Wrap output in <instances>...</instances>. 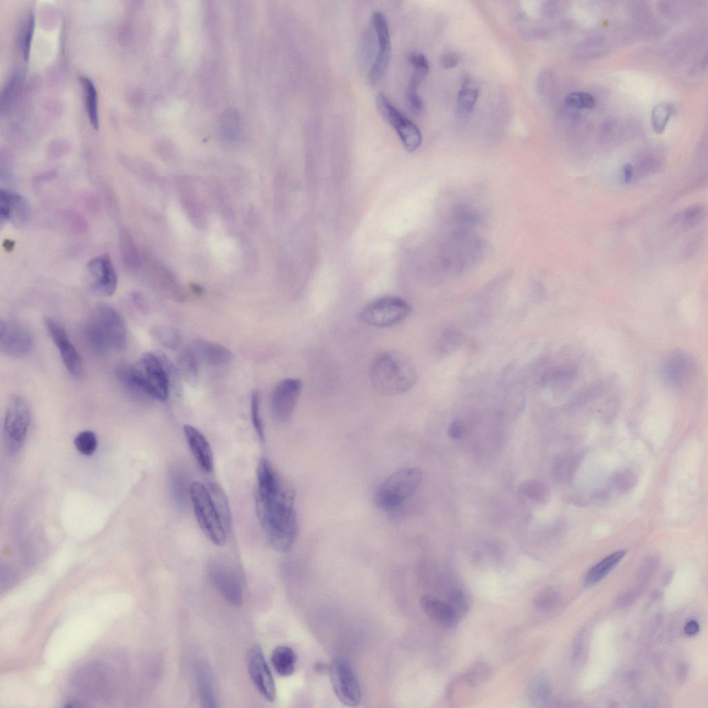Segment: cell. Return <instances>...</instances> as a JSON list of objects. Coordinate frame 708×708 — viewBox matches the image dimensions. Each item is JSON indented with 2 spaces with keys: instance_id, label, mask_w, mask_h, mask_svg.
Wrapping results in <instances>:
<instances>
[{
  "instance_id": "cell-43",
  "label": "cell",
  "mask_w": 708,
  "mask_h": 708,
  "mask_svg": "<svg viewBox=\"0 0 708 708\" xmlns=\"http://www.w3.org/2000/svg\"><path fill=\"white\" fill-rule=\"evenodd\" d=\"M522 492L532 499L541 501L548 495L547 489L539 482L530 481L524 483L521 487Z\"/></svg>"
},
{
  "instance_id": "cell-14",
  "label": "cell",
  "mask_w": 708,
  "mask_h": 708,
  "mask_svg": "<svg viewBox=\"0 0 708 708\" xmlns=\"http://www.w3.org/2000/svg\"><path fill=\"white\" fill-rule=\"evenodd\" d=\"M33 337L23 324L13 320H1L0 323L1 351L12 357H21L32 348Z\"/></svg>"
},
{
  "instance_id": "cell-8",
  "label": "cell",
  "mask_w": 708,
  "mask_h": 708,
  "mask_svg": "<svg viewBox=\"0 0 708 708\" xmlns=\"http://www.w3.org/2000/svg\"><path fill=\"white\" fill-rule=\"evenodd\" d=\"M115 673L99 662L88 664L73 676V684L80 693L93 698L105 699L115 692Z\"/></svg>"
},
{
  "instance_id": "cell-27",
  "label": "cell",
  "mask_w": 708,
  "mask_h": 708,
  "mask_svg": "<svg viewBox=\"0 0 708 708\" xmlns=\"http://www.w3.org/2000/svg\"><path fill=\"white\" fill-rule=\"evenodd\" d=\"M479 88L473 79H465L457 97L456 112L457 116L464 118L472 111L478 97Z\"/></svg>"
},
{
  "instance_id": "cell-38",
  "label": "cell",
  "mask_w": 708,
  "mask_h": 708,
  "mask_svg": "<svg viewBox=\"0 0 708 708\" xmlns=\"http://www.w3.org/2000/svg\"><path fill=\"white\" fill-rule=\"evenodd\" d=\"M74 445L77 450L82 454L90 456L97 448L96 436L91 431H82L75 438Z\"/></svg>"
},
{
  "instance_id": "cell-24",
  "label": "cell",
  "mask_w": 708,
  "mask_h": 708,
  "mask_svg": "<svg viewBox=\"0 0 708 708\" xmlns=\"http://www.w3.org/2000/svg\"><path fill=\"white\" fill-rule=\"evenodd\" d=\"M189 477L187 472L183 467L175 465L169 472V485L174 500L176 503L185 507L189 497Z\"/></svg>"
},
{
  "instance_id": "cell-20",
  "label": "cell",
  "mask_w": 708,
  "mask_h": 708,
  "mask_svg": "<svg viewBox=\"0 0 708 708\" xmlns=\"http://www.w3.org/2000/svg\"><path fill=\"white\" fill-rule=\"evenodd\" d=\"M183 431L188 446L201 468L207 473L214 467L213 453L203 434L194 427L185 425Z\"/></svg>"
},
{
  "instance_id": "cell-4",
  "label": "cell",
  "mask_w": 708,
  "mask_h": 708,
  "mask_svg": "<svg viewBox=\"0 0 708 708\" xmlns=\"http://www.w3.org/2000/svg\"><path fill=\"white\" fill-rule=\"evenodd\" d=\"M88 346L97 353L121 351L127 344V330L120 314L112 306L100 304L84 328Z\"/></svg>"
},
{
  "instance_id": "cell-47",
  "label": "cell",
  "mask_w": 708,
  "mask_h": 708,
  "mask_svg": "<svg viewBox=\"0 0 708 708\" xmlns=\"http://www.w3.org/2000/svg\"><path fill=\"white\" fill-rule=\"evenodd\" d=\"M463 431V423L460 420H456L453 422L449 426L448 434L449 437L453 439H459L461 438Z\"/></svg>"
},
{
  "instance_id": "cell-44",
  "label": "cell",
  "mask_w": 708,
  "mask_h": 708,
  "mask_svg": "<svg viewBox=\"0 0 708 708\" xmlns=\"http://www.w3.org/2000/svg\"><path fill=\"white\" fill-rule=\"evenodd\" d=\"M462 339V333L454 328H446L442 331L441 346L442 348L449 349L456 346Z\"/></svg>"
},
{
  "instance_id": "cell-34",
  "label": "cell",
  "mask_w": 708,
  "mask_h": 708,
  "mask_svg": "<svg viewBox=\"0 0 708 708\" xmlns=\"http://www.w3.org/2000/svg\"><path fill=\"white\" fill-rule=\"evenodd\" d=\"M675 109L668 102L656 104L651 111V122L653 131L656 133L664 131L670 117L674 113Z\"/></svg>"
},
{
  "instance_id": "cell-46",
  "label": "cell",
  "mask_w": 708,
  "mask_h": 708,
  "mask_svg": "<svg viewBox=\"0 0 708 708\" xmlns=\"http://www.w3.org/2000/svg\"><path fill=\"white\" fill-rule=\"evenodd\" d=\"M459 56L454 52L446 53L442 58V64L445 68L456 67L459 62Z\"/></svg>"
},
{
  "instance_id": "cell-35",
  "label": "cell",
  "mask_w": 708,
  "mask_h": 708,
  "mask_svg": "<svg viewBox=\"0 0 708 708\" xmlns=\"http://www.w3.org/2000/svg\"><path fill=\"white\" fill-rule=\"evenodd\" d=\"M492 675V669L485 662H478L472 665L463 675L464 682L469 687H474L487 681Z\"/></svg>"
},
{
  "instance_id": "cell-9",
  "label": "cell",
  "mask_w": 708,
  "mask_h": 708,
  "mask_svg": "<svg viewBox=\"0 0 708 708\" xmlns=\"http://www.w3.org/2000/svg\"><path fill=\"white\" fill-rule=\"evenodd\" d=\"M411 308L405 300L394 296L377 298L366 304L360 317L366 324L375 327L393 326L405 319Z\"/></svg>"
},
{
  "instance_id": "cell-52",
  "label": "cell",
  "mask_w": 708,
  "mask_h": 708,
  "mask_svg": "<svg viewBox=\"0 0 708 708\" xmlns=\"http://www.w3.org/2000/svg\"><path fill=\"white\" fill-rule=\"evenodd\" d=\"M5 243H6V245H4V247H5V248L6 250H8V248H10V249H12V248L14 246V243L12 241H11L6 240V241H5Z\"/></svg>"
},
{
  "instance_id": "cell-53",
  "label": "cell",
  "mask_w": 708,
  "mask_h": 708,
  "mask_svg": "<svg viewBox=\"0 0 708 708\" xmlns=\"http://www.w3.org/2000/svg\"><path fill=\"white\" fill-rule=\"evenodd\" d=\"M192 288L194 291L196 293L200 294L203 292V289L200 286H198L196 285H194Z\"/></svg>"
},
{
  "instance_id": "cell-36",
  "label": "cell",
  "mask_w": 708,
  "mask_h": 708,
  "mask_svg": "<svg viewBox=\"0 0 708 708\" xmlns=\"http://www.w3.org/2000/svg\"><path fill=\"white\" fill-rule=\"evenodd\" d=\"M447 603L458 622L467 615L470 606L469 597L460 589L453 590Z\"/></svg>"
},
{
  "instance_id": "cell-48",
  "label": "cell",
  "mask_w": 708,
  "mask_h": 708,
  "mask_svg": "<svg viewBox=\"0 0 708 708\" xmlns=\"http://www.w3.org/2000/svg\"><path fill=\"white\" fill-rule=\"evenodd\" d=\"M407 99L415 111L420 112L422 110L423 102L417 92L407 93Z\"/></svg>"
},
{
  "instance_id": "cell-49",
  "label": "cell",
  "mask_w": 708,
  "mask_h": 708,
  "mask_svg": "<svg viewBox=\"0 0 708 708\" xmlns=\"http://www.w3.org/2000/svg\"><path fill=\"white\" fill-rule=\"evenodd\" d=\"M699 631L698 622L693 620L687 622L684 626V631L689 635L696 634Z\"/></svg>"
},
{
  "instance_id": "cell-28",
  "label": "cell",
  "mask_w": 708,
  "mask_h": 708,
  "mask_svg": "<svg viewBox=\"0 0 708 708\" xmlns=\"http://www.w3.org/2000/svg\"><path fill=\"white\" fill-rule=\"evenodd\" d=\"M297 656L290 646L281 645L276 647L271 655L272 664L278 675L282 677L291 676L295 669Z\"/></svg>"
},
{
  "instance_id": "cell-3",
  "label": "cell",
  "mask_w": 708,
  "mask_h": 708,
  "mask_svg": "<svg viewBox=\"0 0 708 708\" xmlns=\"http://www.w3.org/2000/svg\"><path fill=\"white\" fill-rule=\"evenodd\" d=\"M371 382L382 395L402 394L410 390L417 380L413 362L399 352L388 351L379 355L371 369Z\"/></svg>"
},
{
  "instance_id": "cell-42",
  "label": "cell",
  "mask_w": 708,
  "mask_h": 708,
  "mask_svg": "<svg viewBox=\"0 0 708 708\" xmlns=\"http://www.w3.org/2000/svg\"><path fill=\"white\" fill-rule=\"evenodd\" d=\"M251 417L255 431L261 441L264 440V430L259 411V396L257 391H254L251 397Z\"/></svg>"
},
{
  "instance_id": "cell-23",
  "label": "cell",
  "mask_w": 708,
  "mask_h": 708,
  "mask_svg": "<svg viewBox=\"0 0 708 708\" xmlns=\"http://www.w3.org/2000/svg\"><path fill=\"white\" fill-rule=\"evenodd\" d=\"M420 604L424 612L439 625L451 628L458 623L447 602L426 595L420 598Z\"/></svg>"
},
{
  "instance_id": "cell-15",
  "label": "cell",
  "mask_w": 708,
  "mask_h": 708,
  "mask_svg": "<svg viewBox=\"0 0 708 708\" xmlns=\"http://www.w3.org/2000/svg\"><path fill=\"white\" fill-rule=\"evenodd\" d=\"M302 389V382L295 378L281 380L271 396V411L279 422H285L291 417Z\"/></svg>"
},
{
  "instance_id": "cell-10",
  "label": "cell",
  "mask_w": 708,
  "mask_h": 708,
  "mask_svg": "<svg viewBox=\"0 0 708 708\" xmlns=\"http://www.w3.org/2000/svg\"><path fill=\"white\" fill-rule=\"evenodd\" d=\"M375 102L379 112L395 129L405 149L409 152L418 149L422 143V134L418 127L384 93L377 94Z\"/></svg>"
},
{
  "instance_id": "cell-6",
  "label": "cell",
  "mask_w": 708,
  "mask_h": 708,
  "mask_svg": "<svg viewBox=\"0 0 708 708\" xmlns=\"http://www.w3.org/2000/svg\"><path fill=\"white\" fill-rule=\"evenodd\" d=\"M422 472L416 467L404 468L391 474L379 487L375 501L386 510L399 507L418 487Z\"/></svg>"
},
{
  "instance_id": "cell-51",
  "label": "cell",
  "mask_w": 708,
  "mask_h": 708,
  "mask_svg": "<svg viewBox=\"0 0 708 708\" xmlns=\"http://www.w3.org/2000/svg\"><path fill=\"white\" fill-rule=\"evenodd\" d=\"M687 669L685 665L680 666V667L678 669V676H680V678L685 676V675L687 674Z\"/></svg>"
},
{
  "instance_id": "cell-22",
  "label": "cell",
  "mask_w": 708,
  "mask_h": 708,
  "mask_svg": "<svg viewBox=\"0 0 708 708\" xmlns=\"http://www.w3.org/2000/svg\"><path fill=\"white\" fill-rule=\"evenodd\" d=\"M192 347V351L196 356L212 366H224L232 359V352L218 343L197 339L193 342Z\"/></svg>"
},
{
  "instance_id": "cell-13",
  "label": "cell",
  "mask_w": 708,
  "mask_h": 708,
  "mask_svg": "<svg viewBox=\"0 0 708 708\" xmlns=\"http://www.w3.org/2000/svg\"><path fill=\"white\" fill-rule=\"evenodd\" d=\"M372 25L377 37L378 52L369 73L371 84L378 82L384 74L391 54V41L387 19L381 11L372 15Z\"/></svg>"
},
{
  "instance_id": "cell-31",
  "label": "cell",
  "mask_w": 708,
  "mask_h": 708,
  "mask_svg": "<svg viewBox=\"0 0 708 708\" xmlns=\"http://www.w3.org/2000/svg\"><path fill=\"white\" fill-rule=\"evenodd\" d=\"M80 82L84 88L85 93V101L87 114L90 123L93 129H97L98 109H97V93L93 82L88 77L82 76L80 78Z\"/></svg>"
},
{
  "instance_id": "cell-30",
  "label": "cell",
  "mask_w": 708,
  "mask_h": 708,
  "mask_svg": "<svg viewBox=\"0 0 708 708\" xmlns=\"http://www.w3.org/2000/svg\"><path fill=\"white\" fill-rule=\"evenodd\" d=\"M207 489L221 521L227 532L231 525V514L225 494L222 488L214 483H209Z\"/></svg>"
},
{
  "instance_id": "cell-12",
  "label": "cell",
  "mask_w": 708,
  "mask_h": 708,
  "mask_svg": "<svg viewBox=\"0 0 708 708\" xmlns=\"http://www.w3.org/2000/svg\"><path fill=\"white\" fill-rule=\"evenodd\" d=\"M209 576L222 597L231 605L239 607L243 602L242 588L236 568L217 560L209 566Z\"/></svg>"
},
{
  "instance_id": "cell-26",
  "label": "cell",
  "mask_w": 708,
  "mask_h": 708,
  "mask_svg": "<svg viewBox=\"0 0 708 708\" xmlns=\"http://www.w3.org/2000/svg\"><path fill=\"white\" fill-rule=\"evenodd\" d=\"M196 676L203 707H216L213 678L208 666L204 663L198 664L196 669Z\"/></svg>"
},
{
  "instance_id": "cell-50",
  "label": "cell",
  "mask_w": 708,
  "mask_h": 708,
  "mask_svg": "<svg viewBox=\"0 0 708 708\" xmlns=\"http://www.w3.org/2000/svg\"><path fill=\"white\" fill-rule=\"evenodd\" d=\"M633 174V168L630 164H626L623 168V176L625 182H628L631 179Z\"/></svg>"
},
{
  "instance_id": "cell-45",
  "label": "cell",
  "mask_w": 708,
  "mask_h": 708,
  "mask_svg": "<svg viewBox=\"0 0 708 708\" xmlns=\"http://www.w3.org/2000/svg\"><path fill=\"white\" fill-rule=\"evenodd\" d=\"M618 490L626 491L631 488L635 483V477L630 472L620 473L615 480Z\"/></svg>"
},
{
  "instance_id": "cell-5",
  "label": "cell",
  "mask_w": 708,
  "mask_h": 708,
  "mask_svg": "<svg viewBox=\"0 0 708 708\" xmlns=\"http://www.w3.org/2000/svg\"><path fill=\"white\" fill-rule=\"evenodd\" d=\"M189 497L196 518L204 534L216 546H224L226 530L207 487L198 481L192 482Z\"/></svg>"
},
{
  "instance_id": "cell-11",
  "label": "cell",
  "mask_w": 708,
  "mask_h": 708,
  "mask_svg": "<svg viewBox=\"0 0 708 708\" xmlns=\"http://www.w3.org/2000/svg\"><path fill=\"white\" fill-rule=\"evenodd\" d=\"M329 674L339 700L348 707L358 706L362 700L360 686L348 661L342 657L335 658L330 663Z\"/></svg>"
},
{
  "instance_id": "cell-18",
  "label": "cell",
  "mask_w": 708,
  "mask_h": 708,
  "mask_svg": "<svg viewBox=\"0 0 708 708\" xmlns=\"http://www.w3.org/2000/svg\"><path fill=\"white\" fill-rule=\"evenodd\" d=\"M87 270L91 279L90 288L95 294L110 296L115 292L118 285L117 274L108 254L92 259L88 263Z\"/></svg>"
},
{
  "instance_id": "cell-21",
  "label": "cell",
  "mask_w": 708,
  "mask_h": 708,
  "mask_svg": "<svg viewBox=\"0 0 708 708\" xmlns=\"http://www.w3.org/2000/svg\"><path fill=\"white\" fill-rule=\"evenodd\" d=\"M1 217L15 224L24 223L29 218L30 211L23 197L7 190H1L0 196Z\"/></svg>"
},
{
  "instance_id": "cell-33",
  "label": "cell",
  "mask_w": 708,
  "mask_h": 708,
  "mask_svg": "<svg viewBox=\"0 0 708 708\" xmlns=\"http://www.w3.org/2000/svg\"><path fill=\"white\" fill-rule=\"evenodd\" d=\"M178 370L182 377L188 382L194 383L198 375L196 355L193 351L185 349L178 357Z\"/></svg>"
},
{
  "instance_id": "cell-1",
  "label": "cell",
  "mask_w": 708,
  "mask_h": 708,
  "mask_svg": "<svg viewBox=\"0 0 708 708\" xmlns=\"http://www.w3.org/2000/svg\"><path fill=\"white\" fill-rule=\"evenodd\" d=\"M256 508L260 523L271 547L286 552L298 534L294 494L281 481L270 461L262 458L257 469Z\"/></svg>"
},
{
  "instance_id": "cell-40",
  "label": "cell",
  "mask_w": 708,
  "mask_h": 708,
  "mask_svg": "<svg viewBox=\"0 0 708 708\" xmlns=\"http://www.w3.org/2000/svg\"><path fill=\"white\" fill-rule=\"evenodd\" d=\"M35 26L34 13L30 11L27 15L21 37V48L23 57L26 61L28 59L32 34Z\"/></svg>"
},
{
  "instance_id": "cell-19",
  "label": "cell",
  "mask_w": 708,
  "mask_h": 708,
  "mask_svg": "<svg viewBox=\"0 0 708 708\" xmlns=\"http://www.w3.org/2000/svg\"><path fill=\"white\" fill-rule=\"evenodd\" d=\"M694 368L693 362L687 355L680 351L674 352L664 362V375L671 385L680 387L691 379Z\"/></svg>"
},
{
  "instance_id": "cell-41",
  "label": "cell",
  "mask_w": 708,
  "mask_h": 708,
  "mask_svg": "<svg viewBox=\"0 0 708 708\" xmlns=\"http://www.w3.org/2000/svg\"><path fill=\"white\" fill-rule=\"evenodd\" d=\"M559 595L552 588H544L541 590L534 598V607L540 611L550 609L556 604Z\"/></svg>"
},
{
  "instance_id": "cell-7",
  "label": "cell",
  "mask_w": 708,
  "mask_h": 708,
  "mask_svg": "<svg viewBox=\"0 0 708 708\" xmlns=\"http://www.w3.org/2000/svg\"><path fill=\"white\" fill-rule=\"evenodd\" d=\"M30 407L21 396L12 397L8 404L3 423V435L8 451L17 453L24 445L30 423Z\"/></svg>"
},
{
  "instance_id": "cell-16",
  "label": "cell",
  "mask_w": 708,
  "mask_h": 708,
  "mask_svg": "<svg viewBox=\"0 0 708 708\" xmlns=\"http://www.w3.org/2000/svg\"><path fill=\"white\" fill-rule=\"evenodd\" d=\"M44 324L68 371L73 377L79 378L83 371L82 359L65 330L57 322L50 317L45 318Z\"/></svg>"
},
{
  "instance_id": "cell-2",
  "label": "cell",
  "mask_w": 708,
  "mask_h": 708,
  "mask_svg": "<svg viewBox=\"0 0 708 708\" xmlns=\"http://www.w3.org/2000/svg\"><path fill=\"white\" fill-rule=\"evenodd\" d=\"M116 375L122 385L133 395L161 401L168 398L169 380L158 355L145 353L136 364L118 367Z\"/></svg>"
},
{
  "instance_id": "cell-25",
  "label": "cell",
  "mask_w": 708,
  "mask_h": 708,
  "mask_svg": "<svg viewBox=\"0 0 708 708\" xmlns=\"http://www.w3.org/2000/svg\"><path fill=\"white\" fill-rule=\"evenodd\" d=\"M626 553L624 550H617L593 566L586 575L585 586H593L604 578L622 560Z\"/></svg>"
},
{
  "instance_id": "cell-17",
  "label": "cell",
  "mask_w": 708,
  "mask_h": 708,
  "mask_svg": "<svg viewBox=\"0 0 708 708\" xmlns=\"http://www.w3.org/2000/svg\"><path fill=\"white\" fill-rule=\"evenodd\" d=\"M247 666L250 679L259 693L266 700L274 701L276 698L274 681L259 646L255 645L250 650Z\"/></svg>"
},
{
  "instance_id": "cell-39",
  "label": "cell",
  "mask_w": 708,
  "mask_h": 708,
  "mask_svg": "<svg viewBox=\"0 0 708 708\" xmlns=\"http://www.w3.org/2000/svg\"><path fill=\"white\" fill-rule=\"evenodd\" d=\"M153 333L157 340L167 348L176 349L180 346V335L174 328L159 327L154 330Z\"/></svg>"
},
{
  "instance_id": "cell-29",
  "label": "cell",
  "mask_w": 708,
  "mask_h": 708,
  "mask_svg": "<svg viewBox=\"0 0 708 708\" xmlns=\"http://www.w3.org/2000/svg\"><path fill=\"white\" fill-rule=\"evenodd\" d=\"M551 693L550 682L544 674L539 673L534 676L528 684L527 695L529 700L533 704L546 702Z\"/></svg>"
},
{
  "instance_id": "cell-32",
  "label": "cell",
  "mask_w": 708,
  "mask_h": 708,
  "mask_svg": "<svg viewBox=\"0 0 708 708\" xmlns=\"http://www.w3.org/2000/svg\"><path fill=\"white\" fill-rule=\"evenodd\" d=\"M409 62L413 66L407 93L417 92L416 89L429 72V62L422 53H416L410 55Z\"/></svg>"
},
{
  "instance_id": "cell-37",
  "label": "cell",
  "mask_w": 708,
  "mask_h": 708,
  "mask_svg": "<svg viewBox=\"0 0 708 708\" xmlns=\"http://www.w3.org/2000/svg\"><path fill=\"white\" fill-rule=\"evenodd\" d=\"M564 102L568 106L576 109H590L595 105L593 96L584 91H575L568 93L566 96Z\"/></svg>"
}]
</instances>
